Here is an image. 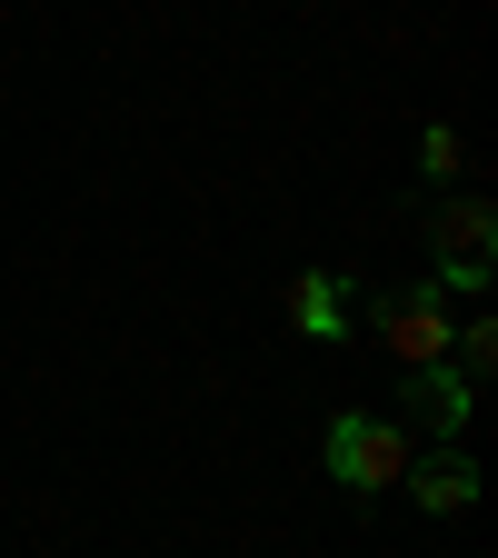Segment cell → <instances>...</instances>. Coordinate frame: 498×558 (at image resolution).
<instances>
[{
  "label": "cell",
  "instance_id": "obj_1",
  "mask_svg": "<svg viewBox=\"0 0 498 558\" xmlns=\"http://www.w3.org/2000/svg\"><path fill=\"white\" fill-rule=\"evenodd\" d=\"M399 469H409V439L389 429V418H329V478L349 488V499H379V488H399Z\"/></svg>",
  "mask_w": 498,
  "mask_h": 558
},
{
  "label": "cell",
  "instance_id": "obj_2",
  "mask_svg": "<svg viewBox=\"0 0 498 558\" xmlns=\"http://www.w3.org/2000/svg\"><path fill=\"white\" fill-rule=\"evenodd\" d=\"M429 259H439L449 290H488V269H498V209H488V199H439Z\"/></svg>",
  "mask_w": 498,
  "mask_h": 558
},
{
  "label": "cell",
  "instance_id": "obj_3",
  "mask_svg": "<svg viewBox=\"0 0 498 558\" xmlns=\"http://www.w3.org/2000/svg\"><path fill=\"white\" fill-rule=\"evenodd\" d=\"M449 290L439 279H418V290H399V300H379V339L399 349V369H439L449 360Z\"/></svg>",
  "mask_w": 498,
  "mask_h": 558
},
{
  "label": "cell",
  "instance_id": "obj_4",
  "mask_svg": "<svg viewBox=\"0 0 498 558\" xmlns=\"http://www.w3.org/2000/svg\"><path fill=\"white\" fill-rule=\"evenodd\" d=\"M399 488H409L429 519H459V509H478V459H469V449H429V459L399 469Z\"/></svg>",
  "mask_w": 498,
  "mask_h": 558
},
{
  "label": "cell",
  "instance_id": "obj_5",
  "mask_svg": "<svg viewBox=\"0 0 498 558\" xmlns=\"http://www.w3.org/2000/svg\"><path fill=\"white\" fill-rule=\"evenodd\" d=\"M399 399H409V418H418V429H429L439 449L469 429V409H478V389H469L449 360H439V369H409V389H399Z\"/></svg>",
  "mask_w": 498,
  "mask_h": 558
},
{
  "label": "cell",
  "instance_id": "obj_6",
  "mask_svg": "<svg viewBox=\"0 0 498 558\" xmlns=\"http://www.w3.org/2000/svg\"><path fill=\"white\" fill-rule=\"evenodd\" d=\"M290 319H300V339H349V279L339 269H309L300 290H290Z\"/></svg>",
  "mask_w": 498,
  "mask_h": 558
},
{
  "label": "cell",
  "instance_id": "obj_7",
  "mask_svg": "<svg viewBox=\"0 0 498 558\" xmlns=\"http://www.w3.org/2000/svg\"><path fill=\"white\" fill-rule=\"evenodd\" d=\"M418 170H429V180H449V170H459V130H449V120L418 130Z\"/></svg>",
  "mask_w": 498,
  "mask_h": 558
}]
</instances>
